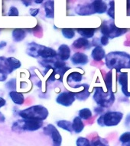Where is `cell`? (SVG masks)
<instances>
[{"label": "cell", "mask_w": 130, "mask_h": 146, "mask_svg": "<svg viewBox=\"0 0 130 146\" xmlns=\"http://www.w3.org/2000/svg\"><path fill=\"white\" fill-rule=\"evenodd\" d=\"M105 63L108 68L120 73L123 68H130V55L121 51L110 52L106 56Z\"/></svg>", "instance_id": "1"}, {"label": "cell", "mask_w": 130, "mask_h": 146, "mask_svg": "<svg viewBox=\"0 0 130 146\" xmlns=\"http://www.w3.org/2000/svg\"><path fill=\"white\" fill-rule=\"evenodd\" d=\"M27 53L28 56L34 58L41 57L42 59H52L57 56V52L51 47L39 45L38 43H32L28 45Z\"/></svg>", "instance_id": "2"}, {"label": "cell", "mask_w": 130, "mask_h": 146, "mask_svg": "<svg viewBox=\"0 0 130 146\" xmlns=\"http://www.w3.org/2000/svg\"><path fill=\"white\" fill-rule=\"evenodd\" d=\"M48 109L42 105H34L18 112V115L22 119H33L44 120L48 116Z\"/></svg>", "instance_id": "3"}, {"label": "cell", "mask_w": 130, "mask_h": 146, "mask_svg": "<svg viewBox=\"0 0 130 146\" xmlns=\"http://www.w3.org/2000/svg\"><path fill=\"white\" fill-rule=\"evenodd\" d=\"M94 100L98 106L107 108L111 107L115 101L114 92L112 91H104L102 87L95 88L94 94Z\"/></svg>", "instance_id": "4"}, {"label": "cell", "mask_w": 130, "mask_h": 146, "mask_svg": "<svg viewBox=\"0 0 130 146\" xmlns=\"http://www.w3.org/2000/svg\"><path fill=\"white\" fill-rule=\"evenodd\" d=\"M43 121L33 119H23L15 121L12 125L11 129L14 132L20 131H36L43 126Z\"/></svg>", "instance_id": "5"}, {"label": "cell", "mask_w": 130, "mask_h": 146, "mask_svg": "<svg viewBox=\"0 0 130 146\" xmlns=\"http://www.w3.org/2000/svg\"><path fill=\"white\" fill-rule=\"evenodd\" d=\"M123 113L118 111H108L101 115L97 119L98 125L103 126H116L121 122Z\"/></svg>", "instance_id": "6"}, {"label": "cell", "mask_w": 130, "mask_h": 146, "mask_svg": "<svg viewBox=\"0 0 130 146\" xmlns=\"http://www.w3.org/2000/svg\"><path fill=\"white\" fill-rule=\"evenodd\" d=\"M127 31H128L127 29H123V28L117 27L115 25L113 21H111V20L104 21L100 27L101 34L108 36L110 39L119 37V36L126 34Z\"/></svg>", "instance_id": "7"}, {"label": "cell", "mask_w": 130, "mask_h": 146, "mask_svg": "<svg viewBox=\"0 0 130 146\" xmlns=\"http://www.w3.org/2000/svg\"><path fill=\"white\" fill-rule=\"evenodd\" d=\"M44 133L51 136L53 141V146H61L62 143V137L57 128L52 124H48L44 128Z\"/></svg>", "instance_id": "8"}, {"label": "cell", "mask_w": 130, "mask_h": 146, "mask_svg": "<svg viewBox=\"0 0 130 146\" xmlns=\"http://www.w3.org/2000/svg\"><path fill=\"white\" fill-rule=\"evenodd\" d=\"M76 97L73 91H66L62 92L56 98V102L64 107H70L75 101Z\"/></svg>", "instance_id": "9"}, {"label": "cell", "mask_w": 130, "mask_h": 146, "mask_svg": "<svg viewBox=\"0 0 130 146\" xmlns=\"http://www.w3.org/2000/svg\"><path fill=\"white\" fill-rule=\"evenodd\" d=\"M129 74L128 72H120L118 76V82L121 85L122 92L126 97H130V91H129Z\"/></svg>", "instance_id": "10"}, {"label": "cell", "mask_w": 130, "mask_h": 146, "mask_svg": "<svg viewBox=\"0 0 130 146\" xmlns=\"http://www.w3.org/2000/svg\"><path fill=\"white\" fill-rule=\"evenodd\" d=\"M71 62L74 66H84L88 63L89 62V58L84 52H75L74 54L71 57Z\"/></svg>", "instance_id": "11"}, {"label": "cell", "mask_w": 130, "mask_h": 146, "mask_svg": "<svg viewBox=\"0 0 130 146\" xmlns=\"http://www.w3.org/2000/svg\"><path fill=\"white\" fill-rule=\"evenodd\" d=\"M57 58L62 61H67L71 58V49L66 44H61L57 50Z\"/></svg>", "instance_id": "12"}, {"label": "cell", "mask_w": 130, "mask_h": 146, "mask_svg": "<svg viewBox=\"0 0 130 146\" xmlns=\"http://www.w3.org/2000/svg\"><path fill=\"white\" fill-rule=\"evenodd\" d=\"M91 5L94 13L103 14L107 11V5L103 0H94Z\"/></svg>", "instance_id": "13"}, {"label": "cell", "mask_w": 130, "mask_h": 146, "mask_svg": "<svg viewBox=\"0 0 130 146\" xmlns=\"http://www.w3.org/2000/svg\"><path fill=\"white\" fill-rule=\"evenodd\" d=\"M82 85V90L81 91H73V93L75 94V97L77 99L79 100L84 101L86 100L87 98H89L90 95V92L89 91V84H83Z\"/></svg>", "instance_id": "14"}, {"label": "cell", "mask_w": 130, "mask_h": 146, "mask_svg": "<svg viewBox=\"0 0 130 146\" xmlns=\"http://www.w3.org/2000/svg\"><path fill=\"white\" fill-rule=\"evenodd\" d=\"M105 50L102 47V46L97 45L93 49L91 52V56L95 61H101L106 57Z\"/></svg>", "instance_id": "15"}, {"label": "cell", "mask_w": 130, "mask_h": 146, "mask_svg": "<svg viewBox=\"0 0 130 146\" xmlns=\"http://www.w3.org/2000/svg\"><path fill=\"white\" fill-rule=\"evenodd\" d=\"M92 44H90V42L88 40V39L84 38V37H80L77 39L73 43L72 46L76 49H82L84 48V50H89L92 46Z\"/></svg>", "instance_id": "16"}, {"label": "cell", "mask_w": 130, "mask_h": 146, "mask_svg": "<svg viewBox=\"0 0 130 146\" xmlns=\"http://www.w3.org/2000/svg\"><path fill=\"white\" fill-rule=\"evenodd\" d=\"M44 8L45 11V15L48 18H55V2L53 0H48L44 2Z\"/></svg>", "instance_id": "17"}, {"label": "cell", "mask_w": 130, "mask_h": 146, "mask_svg": "<svg viewBox=\"0 0 130 146\" xmlns=\"http://www.w3.org/2000/svg\"><path fill=\"white\" fill-rule=\"evenodd\" d=\"M76 12L80 15H90L94 13L93 8H92L91 3L87 4L86 5H78L75 9Z\"/></svg>", "instance_id": "18"}, {"label": "cell", "mask_w": 130, "mask_h": 146, "mask_svg": "<svg viewBox=\"0 0 130 146\" xmlns=\"http://www.w3.org/2000/svg\"><path fill=\"white\" fill-rule=\"evenodd\" d=\"M9 97L11 98V100L14 104L17 105H22L25 101V97L22 93L17 92L16 91H9Z\"/></svg>", "instance_id": "19"}, {"label": "cell", "mask_w": 130, "mask_h": 146, "mask_svg": "<svg viewBox=\"0 0 130 146\" xmlns=\"http://www.w3.org/2000/svg\"><path fill=\"white\" fill-rule=\"evenodd\" d=\"M11 35H12V38L15 42H21L25 38L26 31L24 29L17 28V29H14L12 31Z\"/></svg>", "instance_id": "20"}, {"label": "cell", "mask_w": 130, "mask_h": 146, "mask_svg": "<svg viewBox=\"0 0 130 146\" xmlns=\"http://www.w3.org/2000/svg\"><path fill=\"white\" fill-rule=\"evenodd\" d=\"M77 31L80 36H82V37L89 39L92 38L94 36L96 29L95 28H78L77 29Z\"/></svg>", "instance_id": "21"}, {"label": "cell", "mask_w": 130, "mask_h": 146, "mask_svg": "<svg viewBox=\"0 0 130 146\" xmlns=\"http://www.w3.org/2000/svg\"><path fill=\"white\" fill-rule=\"evenodd\" d=\"M84 124L83 123L82 119L80 116H76L73 120V132L76 133H80L84 130Z\"/></svg>", "instance_id": "22"}, {"label": "cell", "mask_w": 130, "mask_h": 146, "mask_svg": "<svg viewBox=\"0 0 130 146\" xmlns=\"http://www.w3.org/2000/svg\"><path fill=\"white\" fill-rule=\"evenodd\" d=\"M83 79V74L78 72H73L70 73L67 78V83H79L82 81Z\"/></svg>", "instance_id": "23"}, {"label": "cell", "mask_w": 130, "mask_h": 146, "mask_svg": "<svg viewBox=\"0 0 130 146\" xmlns=\"http://www.w3.org/2000/svg\"><path fill=\"white\" fill-rule=\"evenodd\" d=\"M57 125L58 127L61 128L63 129L66 130L69 132H73V123L67 120H59L57 122Z\"/></svg>", "instance_id": "24"}, {"label": "cell", "mask_w": 130, "mask_h": 146, "mask_svg": "<svg viewBox=\"0 0 130 146\" xmlns=\"http://www.w3.org/2000/svg\"><path fill=\"white\" fill-rule=\"evenodd\" d=\"M8 61H9V66H10V68H11V72L18 69L21 67L22 66V63L21 62L18 60V59L14 58V57H9L8 58Z\"/></svg>", "instance_id": "25"}, {"label": "cell", "mask_w": 130, "mask_h": 146, "mask_svg": "<svg viewBox=\"0 0 130 146\" xmlns=\"http://www.w3.org/2000/svg\"><path fill=\"white\" fill-rule=\"evenodd\" d=\"M78 114L80 118L82 119H85V120H88L89 119L91 118L92 115H93L91 110L89 108H83V109L80 110Z\"/></svg>", "instance_id": "26"}, {"label": "cell", "mask_w": 130, "mask_h": 146, "mask_svg": "<svg viewBox=\"0 0 130 146\" xmlns=\"http://www.w3.org/2000/svg\"><path fill=\"white\" fill-rule=\"evenodd\" d=\"M91 146H109L107 141L100 137H96L92 140Z\"/></svg>", "instance_id": "27"}, {"label": "cell", "mask_w": 130, "mask_h": 146, "mask_svg": "<svg viewBox=\"0 0 130 146\" xmlns=\"http://www.w3.org/2000/svg\"><path fill=\"white\" fill-rule=\"evenodd\" d=\"M112 70L109 72L106 75L105 79H104V82H105L106 87V89L108 91H112Z\"/></svg>", "instance_id": "28"}, {"label": "cell", "mask_w": 130, "mask_h": 146, "mask_svg": "<svg viewBox=\"0 0 130 146\" xmlns=\"http://www.w3.org/2000/svg\"><path fill=\"white\" fill-rule=\"evenodd\" d=\"M61 33L65 38L69 40L73 38L75 36V30L72 28H63L61 29Z\"/></svg>", "instance_id": "29"}, {"label": "cell", "mask_w": 130, "mask_h": 146, "mask_svg": "<svg viewBox=\"0 0 130 146\" xmlns=\"http://www.w3.org/2000/svg\"><path fill=\"white\" fill-rule=\"evenodd\" d=\"M77 146H91V143L89 139L84 137H79L76 141Z\"/></svg>", "instance_id": "30"}, {"label": "cell", "mask_w": 130, "mask_h": 146, "mask_svg": "<svg viewBox=\"0 0 130 146\" xmlns=\"http://www.w3.org/2000/svg\"><path fill=\"white\" fill-rule=\"evenodd\" d=\"M16 79L15 78H11L5 84V88H6L9 91H15L16 90Z\"/></svg>", "instance_id": "31"}, {"label": "cell", "mask_w": 130, "mask_h": 146, "mask_svg": "<svg viewBox=\"0 0 130 146\" xmlns=\"http://www.w3.org/2000/svg\"><path fill=\"white\" fill-rule=\"evenodd\" d=\"M108 15L110 16V18L112 20L115 19V2L113 0L110 2V9L107 11Z\"/></svg>", "instance_id": "32"}, {"label": "cell", "mask_w": 130, "mask_h": 146, "mask_svg": "<svg viewBox=\"0 0 130 146\" xmlns=\"http://www.w3.org/2000/svg\"><path fill=\"white\" fill-rule=\"evenodd\" d=\"M119 141L123 144L130 142V132H124L123 134H122L119 137Z\"/></svg>", "instance_id": "33"}, {"label": "cell", "mask_w": 130, "mask_h": 146, "mask_svg": "<svg viewBox=\"0 0 130 146\" xmlns=\"http://www.w3.org/2000/svg\"><path fill=\"white\" fill-rule=\"evenodd\" d=\"M19 12H18V9L15 6H11L9 10V13L8 15L9 16H18Z\"/></svg>", "instance_id": "34"}, {"label": "cell", "mask_w": 130, "mask_h": 146, "mask_svg": "<svg viewBox=\"0 0 130 146\" xmlns=\"http://www.w3.org/2000/svg\"><path fill=\"white\" fill-rule=\"evenodd\" d=\"M109 40H110V38L108 36L103 35L101 36V38L100 39V43L102 46H106L109 43Z\"/></svg>", "instance_id": "35"}, {"label": "cell", "mask_w": 130, "mask_h": 146, "mask_svg": "<svg viewBox=\"0 0 130 146\" xmlns=\"http://www.w3.org/2000/svg\"><path fill=\"white\" fill-rule=\"evenodd\" d=\"M39 13V9H30V14L31 15L33 16V17H35V16Z\"/></svg>", "instance_id": "36"}, {"label": "cell", "mask_w": 130, "mask_h": 146, "mask_svg": "<svg viewBox=\"0 0 130 146\" xmlns=\"http://www.w3.org/2000/svg\"><path fill=\"white\" fill-rule=\"evenodd\" d=\"M103 109H104V107H101V106H99L98 107H96V108H95L94 111L96 112V114H101L103 111H104V110Z\"/></svg>", "instance_id": "37"}, {"label": "cell", "mask_w": 130, "mask_h": 146, "mask_svg": "<svg viewBox=\"0 0 130 146\" xmlns=\"http://www.w3.org/2000/svg\"><path fill=\"white\" fill-rule=\"evenodd\" d=\"M5 104H6V100H5L4 98H2L0 97V108L2 107H4Z\"/></svg>", "instance_id": "38"}, {"label": "cell", "mask_w": 130, "mask_h": 146, "mask_svg": "<svg viewBox=\"0 0 130 146\" xmlns=\"http://www.w3.org/2000/svg\"><path fill=\"white\" fill-rule=\"evenodd\" d=\"M22 2L25 6H29L30 5L32 4V0H22Z\"/></svg>", "instance_id": "39"}, {"label": "cell", "mask_w": 130, "mask_h": 146, "mask_svg": "<svg viewBox=\"0 0 130 146\" xmlns=\"http://www.w3.org/2000/svg\"><path fill=\"white\" fill-rule=\"evenodd\" d=\"M5 120V117L3 114L0 112V123H4Z\"/></svg>", "instance_id": "40"}, {"label": "cell", "mask_w": 130, "mask_h": 146, "mask_svg": "<svg viewBox=\"0 0 130 146\" xmlns=\"http://www.w3.org/2000/svg\"><path fill=\"white\" fill-rule=\"evenodd\" d=\"M7 45V43L5 41H1L0 42V50H2V48H4Z\"/></svg>", "instance_id": "41"}, {"label": "cell", "mask_w": 130, "mask_h": 146, "mask_svg": "<svg viewBox=\"0 0 130 146\" xmlns=\"http://www.w3.org/2000/svg\"><path fill=\"white\" fill-rule=\"evenodd\" d=\"M34 2L37 4H41L43 2V0H34Z\"/></svg>", "instance_id": "42"}, {"label": "cell", "mask_w": 130, "mask_h": 146, "mask_svg": "<svg viewBox=\"0 0 130 146\" xmlns=\"http://www.w3.org/2000/svg\"><path fill=\"white\" fill-rule=\"evenodd\" d=\"M127 8H128V10L130 9V0H127Z\"/></svg>", "instance_id": "43"}, {"label": "cell", "mask_w": 130, "mask_h": 146, "mask_svg": "<svg viewBox=\"0 0 130 146\" xmlns=\"http://www.w3.org/2000/svg\"><path fill=\"white\" fill-rule=\"evenodd\" d=\"M123 146H130V142H128V143H124L123 145Z\"/></svg>", "instance_id": "44"}]
</instances>
